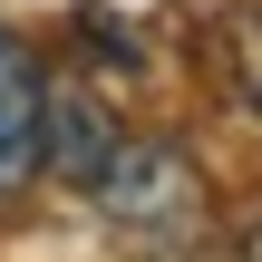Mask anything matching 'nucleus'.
<instances>
[{
    "label": "nucleus",
    "instance_id": "nucleus-1",
    "mask_svg": "<svg viewBox=\"0 0 262 262\" xmlns=\"http://www.w3.org/2000/svg\"><path fill=\"white\" fill-rule=\"evenodd\" d=\"M88 194H97L117 224H136V233H194V224H204V185H194L185 146H165V136H126Z\"/></svg>",
    "mask_w": 262,
    "mask_h": 262
},
{
    "label": "nucleus",
    "instance_id": "nucleus-2",
    "mask_svg": "<svg viewBox=\"0 0 262 262\" xmlns=\"http://www.w3.org/2000/svg\"><path fill=\"white\" fill-rule=\"evenodd\" d=\"M49 175V68L19 29H0V204Z\"/></svg>",
    "mask_w": 262,
    "mask_h": 262
},
{
    "label": "nucleus",
    "instance_id": "nucleus-3",
    "mask_svg": "<svg viewBox=\"0 0 262 262\" xmlns=\"http://www.w3.org/2000/svg\"><path fill=\"white\" fill-rule=\"evenodd\" d=\"M126 146V126L88 97V88H68V78H49V175H68L78 194L107 175V156Z\"/></svg>",
    "mask_w": 262,
    "mask_h": 262
},
{
    "label": "nucleus",
    "instance_id": "nucleus-4",
    "mask_svg": "<svg viewBox=\"0 0 262 262\" xmlns=\"http://www.w3.org/2000/svg\"><path fill=\"white\" fill-rule=\"evenodd\" d=\"M204 49H214V68H224L233 107L262 117V0H224V10H214V29H204Z\"/></svg>",
    "mask_w": 262,
    "mask_h": 262
},
{
    "label": "nucleus",
    "instance_id": "nucleus-5",
    "mask_svg": "<svg viewBox=\"0 0 262 262\" xmlns=\"http://www.w3.org/2000/svg\"><path fill=\"white\" fill-rule=\"evenodd\" d=\"M243 262H262V224H253V233H243Z\"/></svg>",
    "mask_w": 262,
    "mask_h": 262
}]
</instances>
